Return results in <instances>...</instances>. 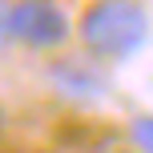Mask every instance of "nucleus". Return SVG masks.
<instances>
[{"label": "nucleus", "instance_id": "39448f33", "mask_svg": "<svg viewBox=\"0 0 153 153\" xmlns=\"http://www.w3.org/2000/svg\"><path fill=\"white\" fill-rule=\"evenodd\" d=\"M0 133H4V105H0Z\"/></svg>", "mask_w": 153, "mask_h": 153}, {"label": "nucleus", "instance_id": "f257e3e1", "mask_svg": "<svg viewBox=\"0 0 153 153\" xmlns=\"http://www.w3.org/2000/svg\"><path fill=\"white\" fill-rule=\"evenodd\" d=\"M149 36V16L137 0H97L81 20V40L89 53L121 61L133 56Z\"/></svg>", "mask_w": 153, "mask_h": 153}, {"label": "nucleus", "instance_id": "f03ea898", "mask_svg": "<svg viewBox=\"0 0 153 153\" xmlns=\"http://www.w3.org/2000/svg\"><path fill=\"white\" fill-rule=\"evenodd\" d=\"M69 36V16L56 0H16L8 4V40L28 48H53Z\"/></svg>", "mask_w": 153, "mask_h": 153}, {"label": "nucleus", "instance_id": "20e7f679", "mask_svg": "<svg viewBox=\"0 0 153 153\" xmlns=\"http://www.w3.org/2000/svg\"><path fill=\"white\" fill-rule=\"evenodd\" d=\"M4 40H8V8L0 4V45H4Z\"/></svg>", "mask_w": 153, "mask_h": 153}, {"label": "nucleus", "instance_id": "7ed1b4c3", "mask_svg": "<svg viewBox=\"0 0 153 153\" xmlns=\"http://www.w3.org/2000/svg\"><path fill=\"white\" fill-rule=\"evenodd\" d=\"M133 141L141 153H153V117H137L133 121Z\"/></svg>", "mask_w": 153, "mask_h": 153}]
</instances>
